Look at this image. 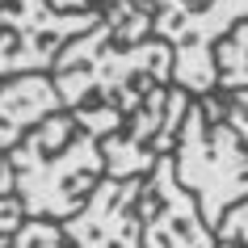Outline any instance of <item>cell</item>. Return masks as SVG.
<instances>
[{
	"mask_svg": "<svg viewBox=\"0 0 248 248\" xmlns=\"http://www.w3.org/2000/svg\"><path fill=\"white\" fill-rule=\"evenodd\" d=\"M4 160L17 172V198L30 219H76L105 181L101 139L80 131L72 109L38 122Z\"/></svg>",
	"mask_w": 248,
	"mask_h": 248,
	"instance_id": "6da1fadb",
	"label": "cell"
},
{
	"mask_svg": "<svg viewBox=\"0 0 248 248\" xmlns=\"http://www.w3.org/2000/svg\"><path fill=\"white\" fill-rule=\"evenodd\" d=\"M172 72H177V51L164 38L131 46L101 21L84 38L63 46L55 63V89L67 109H80L93 97H101V105H114L131 118L147 101V93L172 89Z\"/></svg>",
	"mask_w": 248,
	"mask_h": 248,
	"instance_id": "7a4b0ae2",
	"label": "cell"
},
{
	"mask_svg": "<svg viewBox=\"0 0 248 248\" xmlns=\"http://www.w3.org/2000/svg\"><path fill=\"white\" fill-rule=\"evenodd\" d=\"M172 160H177V181L198 198L206 227L219 235L227 210L248 202V147L227 122H210L194 101Z\"/></svg>",
	"mask_w": 248,
	"mask_h": 248,
	"instance_id": "3957f363",
	"label": "cell"
},
{
	"mask_svg": "<svg viewBox=\"0 0 248 248\" xmlns=\"http://www.w3.org/2000/svg\"><path fill=\"white\" fill-rule=\"evenodd\" d=\"M156 4V38L177 51L172 84L194 101L219 93V46L240 21H248V0H152Z\"/></svg>",
	"mask_w": 248,
	"mask_h": 248,
	"instance_id": "277c9868",
	"label": "cell"
},
{
	"mask_svg": "<svg viewBox=\"0 0 248 248\" xmlns=\"http://www.w3.org/2000/svg\"><path fill=\"white\" fill-rule=\"evenodd\" d=\"M194 97L185 89H156L147 93V101L126 118V126L109 139H101L105 156V177L114 181H131V177H152L164 156L177 152L185 131V114H189Z\"/></svg>",
	"mask_w": 248,
	"mask_h": 248,
	"instance_id": "5b68a950",
	"label": "cell"
},
{
	"mask_svg": "<svg viewBox=\"0 0 248 248\" xmlns=\"http://www.w3.org/2000/svg\"><path fill=\"white\" fill-rule=\"evenodd\" d=\"M143 248H219V235L206 227L198 198L177 181V160L164 156L152 169L139 198Z\"/></svg>",
	"mask_w": 248,
	"mask_h": 248,
	"instance_id": "8992f818",
	"label": "cell"
},
{
	"mask_svg": "<svg viewBox=\"0 0 248 248\" xmlns=\"http://www.w3.org/2000/svg\"><path fill=\"white\" fill-rule=\"evenodd\" d=\"M143 185L147 177H131V181L105 177L89 198V206L63 223L72 248H143V223H139Z\"/></svg>",
	"mask_w": 248,
	"mask_h": 248,
	"instance_id": "52a82bcc",
	"label": "cell"
},
{
	"mask_svg": "<svg viewBox=\"0 0 248 248\" xmlns=\"http://www.w3.org/2000/svg\"><path fill=\"white\" fill-rule=\"evenodd\" d=\"M67 105L55 89V76H13L0 80V156H9L38 122L63 114Z\"/></svg>",
	"mask_w": 248,
	"mask_h": 248,
	"instance_id": "ba28073f",
	"label": "cell"
},
{
	"mask_svg": "<svg viewBox=\"0 0 248 248\" xmlns=\"http://www.w3.org/2000/svg\"><path fill=\"white\" fill-rule=\"evenodd\" d=\"M215 59H219V93L248 89V21H240L215 46Z\"/></svg>",
	"mask_w": 248,
	"mask_h": 248,
	"instance_id": "9c48e42d",
	"label": "cell"
},
{
	"mask_svg": "<svg viewBox=\"0 0 248 248\" xmlns=\"http://www.w3.org/2000/svg\"><path fill=\"white\" fill-rule=\"evenodd\" d=\"M72 118H76L80 131L97 135V139H109V135H118L126 126V114L114 109V105H80V109H72Z\"/></svg>",
	"mask_w": 248,
	"mask_h": 248,
	"instance_id": "30bf717a",
	"label": "cell"
},
{
	"mask_svg": "<svg viewBox=\"0 0 248 248\" xmlns=\"http://www.w3.org/2000/svg\"><path fill=\"white\" fill-rule=\"evenodd\" d=\"M63 223H51V219H26V227L17 232V240L9 248H67L63 244Z\"/></svg>",
	"mask_w": 248,
	"mask_h": 248,
	"instance_id": "8fae6325",
	"label": "cell"
},
{
	"mask_svg": "<svg viewBox=\"0 0 248 248\" xmlns=\"http://www.w3.org/2000/svg\"><path fill=\"white\" fill-rule=\"evenodd\" d=\"M219 248H248V202L227 210V219L219 227Z\"/></svg>",
	"mask_w": 248,
	"mask_h": 248,
	"instance_id": "7c38bea8",
	"label": "cell"
},
{
	"mask_svg": "<svg viewBox=\"0 0 248 248\" xmlns=\"http://www.w3.org/2000/svg\"><path fill=\"white\" fill-rule=\"evenodd\" d=\"M26 206H21V198H0V248H9L17 240V232L26 227Z\"/></svg>",
	"mask_w": 248,
	"mask_h": 248,
	"instance_id": "4fadbf2b",
	"label": "cell"
},
{
	"mask_svg": "<svg viewBox=\"0 0 248 248\" xmlns=\"http://www.w3.org/2000/svg\"><path fill=\"white\" fill-rule=\"evenodd\" d=\"M223 101H227V126L240 135V143L248 147V89L240 93H223Z\"/></svg>",
	"mask_w": 248,
	"mask_h": 248,
	"instance_id": "5bb4252c",
	"label": "cell"
},
{
	"mask_svg": "<svg viewBox=\"0 0 248 248\" xmlns=\"http://www.w3.org/2000/svg\"><path fill=\"white\" fill-rule=\"evenodd\" d=\"M0 164H4V156H0Z\"/></svg>",
	"mask_w": 248,
	"mask_h": 248,
	"instance_id": "9a60e30c",
	"label": "cell"
}]
</instances>
